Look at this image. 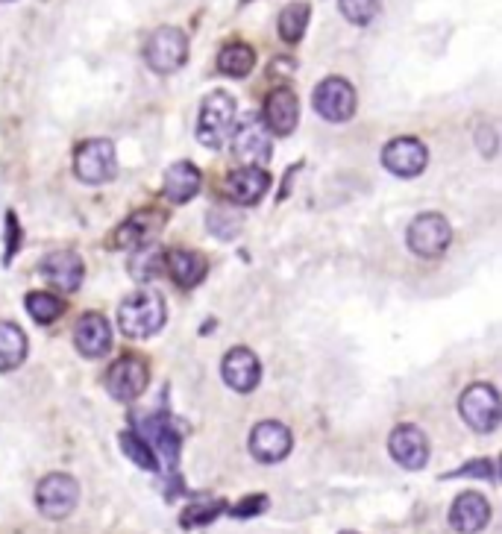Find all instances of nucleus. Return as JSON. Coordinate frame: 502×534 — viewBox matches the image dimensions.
<instances>
[{
	"instance_id": "obj_28",
	"label": "nucleus",
	"mask_w": 502,
	"mask_h": 534,
	"mask_svg": "<svg viewBox=\"0 0 502 534\" xmlns=\"http://www.w3.org/2000/svg\"><path fill=\"white\" fill-rule=\"evenodd\" d=\"M162 267H165V256L156 247H141V250H136V259L130 265V273H133V279H138V282H150V279H156L162 273Z\"/></svg>"
},
{
	"instance_id": "obj_9",
	"label": "nucleus",
	"mask_w": 502,
	"mask_h": 534,
	"mask_svg": "<svg viewBox=\"0 0 502 534\" xmlns=\"http://www.w3.org/2000/svg\"><path fill=\"white\" fill-rule=\"evenodd\" d=\"M147 382H150V367L141 356L118 358L106 373V391L121 402L138 400L147 391Z\"/></svg>"
},
{
	"instance_id": "obj_32",
	"label": "nucleus",
	"mask_w": 502,
	"mask_h": 534,
	"mask_svg": "<svg viewBox=\"0 0 502 534\" xmlns=\"http://www.w3.org/2000/svg\"><path fill=\"white\" fill-rule=\"evenodd\" d=\"M209 229L215 232V235H221V238H232L238 229H241V215L235 212V209H229V206H215L212 212H209Z\"/></svg>"
},
{
	"instance_id": "obj_5",
	"label": "nucleus",
	"mask_w": 502,
	"mask_h": 534,
	"mask_svg": "<svg viewBox=\"0 0 502 534\" xmlns=\"http://www.w3.org/2000/svg\"><path fill=\"white\" fill-rule=\"evenodd\" d=\"M74 174L77 179L89 182V185H100L118 174V153L115 144L106 138H89L77 147L74 153Z\"/></svg>"
},
{
	"instance_id": "obj_3",
	"label": "nucleus",
	"mask_w": 502,
	"mask_h": 534,
	"mask_svg": "<svg viewBox=\"0 0 502 534\" xmlns=\"http://www.w3.org/2000/svg\"><path fill=\"white\" fill-rule=\"evenodd\" d=\"M188 59V39L183 30L177 27H159L150 33V39L144 42V62L150 71L156 74H174L180 71Z\"/></svg>"
},
{
	"instance_id": "obj_33",
	"label": "nucleus",
	"mask_w": 502,
	"mask_h": 534,
	"mask_svg": "<svg viewBox=\"0 0 502 534\" xmlns=\"http://www.w3.org/2000/svg\"><path fill=\"white\" fill-rule=\"evenodd\" d=\"M458 476H485V479H491L494 482V461H473V464H467L464 470H458Z\"/></svg>"
},
{
	"instance_id": "obj_22",
	"label": "nucleus",
	"mask_w": 502,
	"mask_h": 534,
	"mask_svg": "<svg viewBox=\"0 0 502 534\" xmlns=\"http://www.w3.org/2000/svg\"><path fill=\"white\" fill-rule=\"evenodd\" d=\"M165 267L171 273V279L180 285V288H194L206 279V259L200 253H191V250H174L165 256Z\"/></svg>"
},
{
	"instance_id": "obj_17",
	"label": "nucleus",
	"mask_w": 502,
	"mask_h": 534,
	"mask_svg": "<svg viewBox=\"0 0 502 534\" xmlns=\"http://www.w3.org/2000/svg\"><path fill=\"white\" fill-rule=\"evenodd\" d=\"M74 344L86 358H103L112 347V326L103 314L89 312L74 329Z\"/></svg>"
},
{
	"instance_id": "obj_24",
	"label": "nucleus",
	"mask_w": 502,
	"mask_h": 534,
	"mask_svg": "<svg viewBox=\"0 0 502 534\" xmlns=\"http://www.w3.org/2000/svg\"><path fill=\"white\" fill-rule=\"evenodd\" d=\"M27 358V335L21 332V326L0 320V373L21 367Z\"/></svg>"
},
{
	"instance_id": "obj_26",
	"label": "nucleus",
	"mask_w": 502,
	"mask_h": 534,
	"mask_svg": "<svg viewBox=\"0 0 502 534\" xmlns=\"http://www.w3.org/2000/svg\"><path fill=\"white\" fill-rule=\"evenodd\" d=\"M309 3H288L282 12H279V36L288 42V45H297L309 27Z\"/></svg>"
},
{
	"instance_id": "obj_29",
	"label": "nucleus",
	"mask_w": 502,
	"mask_h": 534,
	"mask_svg": "<svg viewBox=\"0 0 502 534\" xmlns=\"http://www.w3.org/2000/svg\"><path fill=\"white\" fill-rule=\"evenodd\" d=\"M221 511H224V502L206 496V499H200V502H194V505L185 508L183 526L185 529H191V526H206V523H212Z\"/></svg>"
},
{
	"instance_id": "obj_16",
	"label": "nucleus",
	"mask_w": 502,
	"mask_h": 534,
	"mask_svg": "<svg viewBox=\"0 0 502 534\" xmlns=\"http://www.w3.org/2000/svg\"><path fill=\"white\" fill-rule=\"evenodd\" d=\"M300 121V103L291 89H274L265 100V130L274 135H291Z\"/></svg>"
},
{
	"instance_id": "obj_31",
	"label": "nucleus",
	"mask_w": 502,
	"mask_h": 534,
	"mask_svg": "<svg viewBox=\"0 0 502 534\" xmlns=\"http://www.w3.org/2000/svg\"><path fill=\"white\" fill-rule=\"evenodd\" d=\"M338 9L350 24L365 27L379 15V0H338Z\"/></svg>"
},
{
	"instance_id": "obj_10",
	"label": "nucleus",
	"mask_w": 502,
	"mask_h": 534,
	"mask_svg": "<svg viewBox=\"0 0 502 534\" xmlns=\"http://www.w3.org/2000/svg\"><path fill=\"white\" fill-rule=\"evenodd\" d=\"M426 162H429L426 144L417 141V138H409V135L394 138V141L382 150V165H385L394 177H420L423 168H426Z\"/></svg>"
},
{
	"instance_id": "obj_34",
	"label": "nucleus",
	"mask_w": 502,
	"mask_h": 534,
	"mask_svg": "<svg viewBox=\"0 0 502 534\" xmlns=\"http://www.w3.org/2000/svg\"><path fill=\"white\" fill-rule=\"evenodd\" d=\"M476 144L485 150V156H494V150H497V130L494 127H479V133H476Z\"/></svg>"
},
{
	"instance_id": "obj_23",
	"label": "nucleus",
	"mask_w": 502,
	"mask_h": 534,
	"mask_svg": "<svg viewBox=\"0 0 502 534\" xmlns=\"http://www.w3.org/2000/svg\"><path fill=\"white\" fill-rule=\"evenodd\" d=\"M200 191V171L191 162H177L165 174V197L177 206L188 203Z\"/></svg>"
},
{
	"instance_id": "obj_12",
	"label": "nucleus",
	"mask_w": 502,
	"mask_h": 534,
	"mask_svg": "<svg viewBox=\"0 0 502 534\" xmlns=\"http://www.w3.org/2000/svg\"><path fill=\"white\" fill-rule=\"evenodd\" d=\"M291 446H294V438H291L288 426H282V423H276V420L259 423V426L253 429V435H250V452H253V458L262 461V464L282 461V458L291 452Z\"/></svg>"
},
{
	"instance_id": "obj_4",
	"label": "nucleus",
	"mask_w": 502,
	"mask_h": 534,
	"mask_svg": "<svg viewBox=\"0 0 502 534\" xmlns=\"http://www.w3.org/2000/svg\"><path fill=\"white\" fill-rule=\"evenodd\" d=\"M458 411H461L464 423H467L473 432H482V435L497 432L502 417L500 394H497V388L488 385V382L470 385V388L461 394V400H458Z\"/></svg>"
},
{
	"instance_id": "obj_27",
	"label": "nucleus",
	"mask_w": 502,
	"mask_h": 534,
	"mask_svg": "<svg viewBox=\"0 0 502 534\" xmlns=\"http://www.w3.org/2000/svg\"><path fill=\"white\" fill-rule=\"evenodd\" d=\"M24 303H27V312L33 314L36 323H53V320H59L62 312H65V303H62L56 294H47V291L30 294Z\"/></svg>"
},
{
	"instance_id": "obj_38",
	"label": "nucleus",
	"mask_w": 502,
	"mask_h": 534,
	"mask_svg": "<svg viewBox=\"0 0 502 534\" xmlns=\"http://www.w3.org/2000/svg\"><path fill=\"white\" fill-rule=\"evenodd\" d=\"M3 3H9V0H3Z\"/></svg>"
},
{
	"instance_id": "obj_20",
	"label": "nucleus",
	"mask_w": 502,
	"mask_h": 534,
	"mask_svg": "<svg viewBox=\"0 0 502 534\" xmlns=\"http://www.w3.org/2000/svg\"><path fill=\"white\" fill-rule=\"evenodd\" d=\"M159 229H162V215L159 212H138L115 232V247H121V250L150 247V241L159 235Z\"/></svg>"
},
{
	"instance_id": "obj_25",
	"label": "nucleus",
	"mask_w": 502,
	"mask_h": 534,
	"mask_svg": "<svg viewBox=\"0 0 502 534\" xmlns=\"http://www.w3.org/2000/svg\"><path fill=\"white\" fill-rule=\"evenodd\" d=\"M253 65H256V53L244 42H232L218 53V71L227 74V77H235V80L247 77L253 71Z\"/></svg>"
},
{
	"instance_id": "obj_8",
	"label": "nucleus",
	"mask_w": 502,
	"mask_h": 534,
	"mask_svg": "<svg viewBox=\"0 0 502 534\" xmlns=\"http://www.w3.org/2000/svg\"><path fill=\"white\" fill-rule=\"evenodd\" d=\"M312 103L323 121L344 124L356 115V89L344 77H326L312 94Z\"/></svg>"
},
{
	"instance_id": "obj_1",
	"label": "nucleus",
	"mask_w": 502,
	"mask_h": 534,
	"mask_svg": "<svg viewBox=\"0 0 502 534\" xmlns=\"http://www.w3.org/2000/svg\"><path fill=\"white\" fill-rule=\"evenodd\" d=\"M165 300L156 291H138L118 309V326L127 338H150L165 326Z\"/></svg>"
},
{
	"instance_id": "obj_21",
	"label": "nucleus",
	"mask_w": 502,
	"mask_h": 534,
	"mask_svg": "<svg viewBox=\"0 0 502 534\" xmlns=\"http://www.w3.org/2000/svg\"><path fill=\"white\" fill-rule=\"evenodd\" d=\"M141 432H144L141 441L153 449V455L159 452L168 464L177 461V455H180V438H177V432L171 429L168 417H162V414L144 417V420H141Z\"/></svg>"
},
{
	"instance_id": "obj_2",
	"label": "nucleus",
	"mask_w": 502,
	"mask_h": 534,
	"mask_svg": "<svg viewBox=\"0 0 502 534\" xmlns=\"http://www.w3.org/2000/svg\"><path fill=\"white\" fill-rule=\"evenodd\" d=\"M235 127V100L227 91H212L200 103L197 115V141L209 150H221Z\"/></svg>"
},
{
	"instance_id": "obj_14",
	"label": "nucleus",
	"mask_w": 502,
	"mask_h": 534,
	"mask_svg": "<svg viewBox=\"0 0 502 534\" xmlns=\"http://www.w3.org/2000/svg\"><path fill=\"white\" fill-rule=\"evenodd\" d=\"M42 276H45L53 288H59V291H65V294H74V291L83 285L86 270H83V259H80L77 253H71V250H56V253H50V256L42 259Z\"/></svg>"
},
{
	"instance_id": "obj_6",
	"label": "nucleus",
	"mask_w": 502,
	"mask_h": 534,
	"mask_svg": "<svg viewBox=\"0 0 502 534\" xmlns=\"http://www.w3.org/2000/svg\"><path fill=\"white\" fill-rule=\"evenodd\" d=\"M406 241L409 247L423 256V259H438L447 253L450 241H453V226L444 215L438 212H423L411 221L409 232H406Z\"/></svg>"
},
{
	"instance_id": "obj_36",
	"label": "nucleus",
	"mask_w": 502,
	"mask_h": 534,
	"mask_svg": "<svg viewBox=\"0 0 502 534\" xmlns=\"http://www.w3.org/2000/svg\"><path fill=\"white\" fill-rule=\"evenodd\" d=\"M341 534H356V532H341Z\"/></svg>"
},
{
	"instance_id": "obj_37",
	"label": "nucleus",
	"mask_w": 502,
	"mask_h": 534,
	"mask_svg": "<svg viewBox=\"0 0 502 534\" xmlns=\"http://www.w3.org/2000/svg\"><path fill=\"white\" fill-rule=\"evenodd\" d=\"M241 3H247V0H241Z\"/></svg>"
},
{
	"instance_id": "obj_15",
	"label": "nucleus",
	"mask_w": 502,
	"mask_h": 534,
	"mask_svg": "<svg viewBox=\"0 0 502 534\" xmlns=\"http://www.w3.org/2000/svg\"><path fill=\"white\" fill-rule=\"evenodd\" d=\"M224 382L238 394H250L262 379V364L247 347H235L224 358Z\"/></svg>"
},
{
	"instance_id": "obj_19",
	"label": "nucleus",
	"mask_w": 502,
	"mask_h": 534,
	"mask_svg": "<svg viewBox=\"0 0 502 534\" xmlns=\"http://www.w3.org/2000/svg\"><path fill=\"white\" fill-rule=\"evenodd\" d=\"M268 185H271L268 171L244 165L241 171H232V174H229L224 188H227V197L232 203H238V206H253V203H259V200L265 197Z\"/></svg>"
},
{
	"instance_id": "obj_11",
	"label": "nucleus",
	"mask_w": 502,
	"mask_h": 534,
	"mask_svg": "<svg viewBox=\"0 0 502 534\" xmlns=\"http://www.w3.org/2000/svg\"><path fill=\"white\" fill-rule=\"evenodd\" d=\"M388 449H391V458L406 467V470H423L426 461H429V441L426 435L417 429V426H397L388 438Z\"/></svg>"
},
{
	"instance_id": "obj_13",
	"label": "nucleus",
	"mask_w": 502,
	"mask_h": 534,
	"mask_svg": "<svg viewBox=\"0 0 502 534\" xmlns=\"http://www.w3.org/2000/svg\"><path fill=\"white\" fill-rule=\"evenodd\" d=\"M232 150L235 156L250 165V168H262L271 159V135L265 130L262 121H247L235 130L232 138Z\"/></svg>"
},
{
	"instance_id": "obj_18",
	"label": "nucleus",
	"mask_w": 502,
	"mask_h": 534,
	"mask_svg": "<svg viewBox=\"0 0 502 534\" xmlns=\"http://www.w3.org/2000/svg\"><path fill=\"white\" fill-rule=\"evenodd\" d=\"M491 520V505L482 493H461L450 508V526L461 534L482 532Z\"/></svg>"
},
{
	"instance_id": "obj_7",
	"label": "nucleus",
	"mask_w": 502,
	"mask_h": 534,
	"mask_svg": "<svg viewBox=\"0 0 502 534\" xmlns=\"http://www.w3.org/2000/svg\"><path fill=\"white\" fill-rule=\"evenodd\" d=\"M80 502V485L68 473H50L36 488V505L47 520H65Z\"/></svg>"
},
{
	"instance_id": "obj_30",
	"label": "nucleus",
	"mask_w": 502,
	"mask_h": 534,
	"mask_svg": "<svg viewBox=\"0 0 502 534\" xmlns=\"http://www.w3.org/2000/svg\"><path fill=\"white\" fill-rule=\"evenodd\" d=\"M121 449H124V455H130V458L136 461L141 470H156V467H159L153 449L141 441L138 432H124V435H121Z\"/></svg>"
},
{
	"instance_id": "obj_35",
	"label": "nucleus",
	"mask_w": 502,
	"mask_h": 534,
	"mask_svg": "<svg viewBox=\"0 0 502 534\" xmlns=\"http://www.w3.org/2000/svg\"><path fill=\"white\" fill-rule=\"evenodd\" d=\"M265 505H268V499H265V496H250V499H244V502H241L232 514H235V517H250V514H259Z\"/></svg>"
}]
</instances>
